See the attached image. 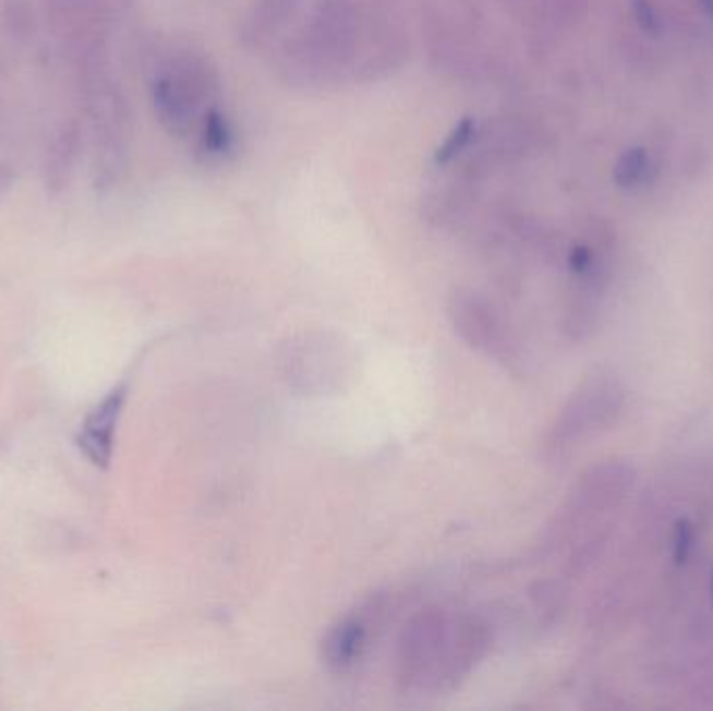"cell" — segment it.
<instances>
[{
    "mask_svg": "<svg viewBox=\"0 0 713 711\" xmlns=\"http://www.w3.org/2000/svg\"><path fill=\"white\" fill-rule=\"evenodd\" d=\"M491 642V624L472 610L424 607L407 622L397 642V687L415 697L451 692L482 664Z\"/></svg>",
    "mask_w": 713,
    "mask_h": 711,
    "instance_id": "1",
    "label": "cell"
},
{
    "mask_svg": "<svg viewBox=\"0 0 713 711\" xmlns=\"http://www.w3.org/2000/svg\"><path fill=\"white\" fill-rule=\"evenodd\" d=\"M449 322L457 336L495 363L513 365L520 361L518 340L499 308L474 290L452 292L447 305Z\"/></svg>",
    "mask_w": 713,
    "mask_h": 711,
    "instance_id": "2",
    "label": "cell"
},
{
    "mask_svg": "<svg viewBox=\"0 0 713 711\" xmlns=\"http://www.w3.org/2000/svg\"><path fill=\"white\" fill-rule=\"evenodd\" d=\"M286 379L307 393H326L347 370L340 340L326 333H305L286 345Z\"/></svg>",
    "mask_w": 713,
    "mask_h": 711,
    "instance_id": "3",
    "label": "cell"
},
{
    "mask_svg": "<svg viewBox=\"0 0 713 711\" xmlns=\"http://www.w3.org/2000/svg\"><path fill=\"white\" fill-rule=\"evenodd\" d=\"M384 601L380 596L340 617L322 640V662L336 676L351 674L372 647L374 630L380 622Z\"/></svg>",
    "mask_w": 713,
    "mask_h": 711,
    "instance_id": "4",
    "label": "cell"
},
{
    "mask_svg": "<svg viewBox=\"0 0 713 711\" xmlns=\"http://www.w3.org/2000/svg\"><path fill=\"white\" fill-rule=\"evenodd\" d=\"M128 393H130V382L128 379L119 382L100 403L90 409L77 434V447L96 468H109L113 459L116 432H118L121 413L128 403Z\"/></svg>",
    "mask_w": 713,
    "mask_h": 711,
    "instance_id": "5",
    "label": "cell"
},
{
    "mask_svg": "<svg viewBox=\"0 0 713 711\" xmlns=\"http://www.w3.org/2000/svg\"><path fill=\"white\" fill-rule=\"evenodd\" d=\"M644 169H646V155L642 148H635V150H628L621 159H619L618 166H616V182L619 186L628 189L632 184H637L644 176Z\"/></svg>",
    "mask_w": 713,
    "mask_h": 711,
    "instance_id": "6",
    "label": "cell"
},
{
    "mask_svg": "<svg viewBox=\"0 0 713 711\" xmlns=\"http://www.w3.org/2000/svg\"><path fill=\"white\" fill-rule=\"evenodd\" d=\"M203 141H205V146L212 153H215V155H219V153H223V150L230 148L232 134H230L228 121H226V118L221 113H217V111L209 113L207 125H205V138Z\"/></svg>",
    "mask_w": 713,
    "mask_h": 711,
    "instance_id": "7",
    "label": "cell"
},
{
    "mask_svg": "<svg viewBox=\"0 0 713 711\" xmlns=\"http://www.w3.org/2000/svg\"><path fill=\"white\" fill-rule=\"evenodd\" d=\"M474 134V121L472 119H463L455 130L451 132V136L443 143V146L438 148L436 153V161L438 164H447L449 159H452L459 150H463V146L470 143V136Z\"/></svg>",
    "mask_w": 713,
    "mask_h": 711,
    "instance_id": "8",
    "label": "cell"
},
{
    "mask_svg": "<svg viewBox=\"0 0 713 711\" xmlns=\"http://www.w3.org/2000/svg\"><path fill=\"white\" fill-rule=\"evenodd\" d=\"M692 543H694V532L692 526L687 520H680L676 523V532H674V562L678 566L687 564L692 551Z\"/></svg>",
    "mask_w": 713,
    "mask_h": 711,
    "instance_id": "9",
    "label": "cell"
},
{
    "mask_svg": "<svg viewBox=\"0 0 713 711\" xmlns=\"http://www.w3.org/2000/svg\"><path fill=\"white\" fill-rule=\"evenodd\" d=\"M635 15H637V22L646 29V32H655L660 27V22H657V15L653 11V7L644 0H637L635 2Z\"/></svg>",
    "mask_w": 713,
    "mask_h": 711,
    "instance_id": "10",
    "label": "cell"
},
{
    "mask_svg": "<svg viewBox=\"0 0 713 711\" xmlns=\"http://www.w3.org/2000/svg\"><path fill=\"white\" fill-rule=\"evenodd\" d=\"M593 265V253L587 246H576L571 251L570 267L576 274H587Z\"/></svg>",
    "mask_w": 713,
    "mask_h": 711,
    "instance_id": "11",
    "label": "cell"
},
{
    "mask_svg": "<svg viewBox=\"0 0 713 711\" xmlns=\"http://www.w3.org/2000/svg\"><path fill=\"white\" fill-rule=\"evenodd\" d=\"M708 9H710V13H712L713 17V0H708Z\"/></svg>",
    "mask_w": 713,
    "mask_h": 711,
    "instance_id": "12",
    "label": "cell"
}]
</instances>
